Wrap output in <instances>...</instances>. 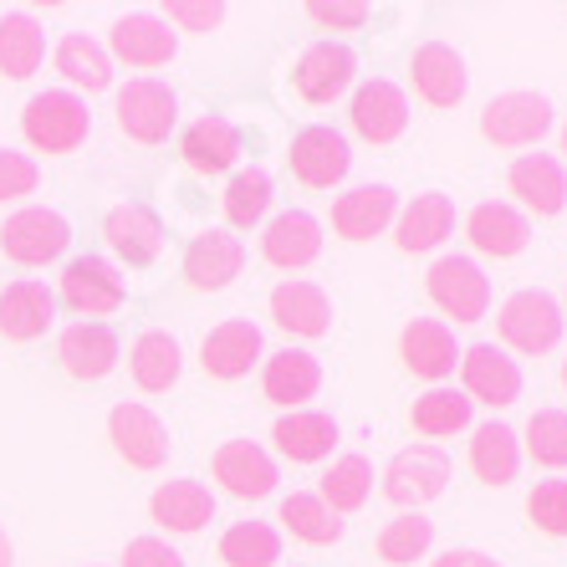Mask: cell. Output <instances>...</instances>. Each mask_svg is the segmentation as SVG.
Masks as SVG:
<instances>
[{"instance_id": "obj_1", "label": "cell", "mask_w": 567, "mask_h": 567, "mask_svg": "<svg viewBox=\"0 0 567 567\" xmlns=\"http://www.w3.org/2000/svg\"><path fill=\"white\" fill-rule=\"evenodd\" d=\"M87 128H93V113L78 93H37L21 113V133L41 154H72V148H82Z\"/></svg>"}, {"instance_id": "obj_2", "label": "cell", "mask_w": 567, "mask_h": 567, "mask_svg": "<svg viewBox=\"0 0 567 567\" xmlns=\"http://www.w3.org/2000/svg\"><path fill=\"white\" fill-rule=\"evenodd\" d=\"M563 307H557V297H547V291H516L512 302L502 307V317H496V332H502V343L516 348V353H553L557 343H563Z\"/></svg>"}, {"instance_id": "obj_3", "label": "cell", "mask_w": 567, "mask_h": 567, "mask_svg": "<svg viewBox=\"0 0 567 567\" xmlns=\"http://www.w3.org/2000/svg\"><path fill=\"white\" fill-rule=\"evenodd\" d=\"M450 481V455L440 445H410L383 465V496L404 512H420L424 502H435Z\"/></svg>"}, {"instance_id": "obj_4", "label": "cell", "mask_w": 567, "mask_h": 567, "mask_svg": "<svg viewBox=\"0 0 567 567\" xmlns=\"http://www.w3.org/2000/svg\"><path fill=\"white\" fill-rule=\"evenodd\" d=\"M481 133L496 148H532L553 133V103L542 93H502L481 113Z\"/></svg>"}, {"instance_id": "obj_5", "label": "cell", "mask_w": 567, "mask_h": 567, "mask_svg": "<svg viewBox=\"0 0 567 567\" xmlns=\"http://www.w3.org/2000/svg\"><path fill=\"white\" fill-rule=\"evenodd\" d=\"M424 287H430V302L455 322H481L491 312V281L481 277V266L471 256H440Z\"/></svg>"}, {"instance_id": "obj_6", "label": "cell", "mask_w": 567, "mask_h": 567, "mask_svg": "<svg viewBox=\"0 0 567 567\" xmlns=\"http://www.w3.org/2000/svg\"><path fill=\"white\" fill-rule=\"evenodd\" d=\"M118 128L128 133L133 144H164L179 123V97L154 78H133L128 87H118Z\"/></svg>"}, {"instance_id": "obj_7", "label": "cell", "mask_w": 567, "mask_h": 567, "mask_svg": "<svg viewBox=\"0 0 567 567\" xmlns=\"http://www.w3.org/2000/svg\"><path fill=\"white\" fill-rule=\"evenodd\" d=\"M72 246V225L56 210H21L0 225V251L16 266H47Z\"/></svg>"}, {"instance_id": "obj_8", "label": "cell", "mask_w": 567, "mask_h": 567, "mask_svg": "<svg viewBox=\"0 0 567 567\" xmlns=\"http://www.w3.org/2000/svg\"><path fill=\"white\" fill-rule=\"evenodd\" d=\"M107 435H113V450H118L133 471H158V465L169 461V430L144 404H118V410L107 414Z\"/></svg>"}, {"instance_id": "obj_9", "label": "cell", "mask_w": 567, "mask_h": 567, "mask_svg": "<svg viewBox=\"0 0 567 567\" xmlns=\"http://www.w3.org/2000/svg\"><path fill=\"white\" fill-rule=\"evenodd\" d=\"M461 379H465V399L471 404H491L506 410L522 399V369L502 353L496 343H475L461 353Z\"/></svg>"}, {"instance_id": "obj_10", "label": "cell", "mask_w": 567, "mask_h": 567, "mask_svg": "<svg viewBox=\"0 0 567 567\" xmlns=\"http://www.w3.org/2000/svg\"><path fill=\"white\" fill-rule=\"evenodd\" d=\"M287 158H291V174H297L307 189H332L348 174V164H353L348 138L338 128H328V123H312V128L297 133Z\"/></svg>"}, {"instance_id": "obj_11", "label": "cell", "mask_w": 567, "mask_h": 567, "mask_svg": "<svg viewBox=\"0 0 567 567\" xmlns=\"http://www.w3.org/2000/svg\"><path fill=\"white\" fill-rule=\"evenodd\" d=\"M353 72H358V56L348 52L343 41H317L291 66V87L307 103H332V97H343L353 87Z\"/></svg>"}, {"instance_id": "obj_12", "label": "cell", "mask_w": 567, "mask_h": 567, "mask_svg": "<svg viewBox=\"0 0 567 567\" xmlns=\"http://www.w3.org/2000/svg\"><path fill=\"white\" fill-rule=\"evenodd\" d=\"M410 82L430 107H455V103H465L471 72H465V56L455 52V47H445V41H424L420 52L410 56Z\"/></svg>"}, {"instance_id": "obj_13", "label": "cell", "mask_w": 567, "mask_h": 567, "mask_svg": "<svg viewBox=\"0 0 567 567\" xmlns=\"http://www.w3.org/2000/svg\"><path fill=\"white\" fill-rule=\"evenodd\" d=\"M123 297H128V287H123V277L103 261V256H78V261H66L62 302L72 307V312L107 317V312H118L123 307Z\"/></svg>"}, {"instance_id": "obj_14", "label": "cell", "mask_w": 567, "mask_h": 567, "mask_svg": "<svg viewBox=\"0 0 567 567\" xmlns=\"http://www.w3.org/2000/svg\"><path fill=\"white\" fill-rule=\"evenodd\" d=\"M215 481L240 502H266L277 491V461L256 440H230L215 450Z\"/></svg>"}, {"instance_id": "obj_15", "label": "cell", "mask_w": 567, "mask_h": 567, "mask_svg": "<svg viewBox=\"0 0 567 567\" xmlns=\"http://www.w3.org/2000/svg\"><path fill=\"white\" fill-rule=\"evenodd\" d=\"M103 236H107V246H113V256L128 266H154L158 256H164V220H158L148 205H138V199L107 210Z\"/></svg>"}, {"instance_id": "obj_16", "label": "cell", "mask_w": 567, "mask_h": 567, "mask_svg": "<svg viewBox=\"0 0 567 567\" xmlns=\"http://www.w3.org/2000/svg\"><path fill=\"white\" fill-rule=\"evenodd\" d=\"M174 52H179V31L154 11H133L113 27V52L107 56H118L128 66H169Z\"/></svg>"}, {"instance_id": "obj_17", "label": "cell", "mask_w": 567, "mask_h": 567, "mask_svg": "<svg viewBox=\"0 0 567 567\" xmlns=\"http://www.w3.org/2000/svg\"><path fill=\"white\" fill-rule=\"evenodd\" d=\"M348 118H353V128L369 138V144H394L399 133L410 128V103H404V93H399L394 82H363L353 93V103H348Z\"/></svg>"}, {"instance_id": "obj_18", "label": "cell", "mask_w": 567, "mask_h": 567, "mask_svg": "<svg viewBox=\"0 0 567 567\" xmlns=\"http://www.w3.org/2000/svg\"><path fill=\"white\" fill-rule=\"evenodd\" d=\"M240 266H246L240 236H230V230H205V236L189 240V251H185V281L195 291H225L240 277Z\"/></svg>"}, {"instance_id": "obj_19", "label": "cell", "mask_w": 567, "mask_h": 567, "mask_svg": "<svg viewBox=\"0 0 567 567\" xmlns=\"http://www.w3.org/2000/svg\"><path fill=\"white\" fill-rule=\"evenodd\" d=\"M399 215V195L389 185H358L348 195H338L332 205V230L343 240H373L383 236Z\"/></svg>"}, {"instance_id": "obj_20", "label": "cell", "mask_w": 567, "mask_h": 567, "mask_svg": "<svg viewBox=\"0 0 567 567\" xmlns=\"http://www.w3.org/2000/svg\"><path fill=\"white\" fill-rule=\"evenodd\" d=\"M465 236H471V246L481 256H496V261H506V256H522L532 240V220L522 210H512V205H502V199H486V205H475L471 220H465Z\"/></svg>"}, {"instance_id": "obj_21", "label": "cell", "mask_w": 567, "mask_h": 567, "mask_svg": "<svg viewBox=\"0 0 567 567\" xmlns=\"http://www.w3.org/2000/svg\"><path fill=\"white\" fill-rule=\"evenodd\" d=\"M256 358H261V328L256 322H220V328L205 338V348H199V363H205V373L220 383H236L246 379V373L256 369Z\"/></svg>"}, {"instance_id": "obj_22", "label": "cell", "mask_w": 567, "mask_h": 567, "mask_svg": "<svg viewBox=\"0 0 567 567\" xmlns=\"http://www.w3.org/2000/svg\"><path fill=\"white\" fill-rule=\"evenodd\" d=\"M261 256L281 271H302L322 256V225L307 210H281L277 220L261 230Z\"/></svg>"}, {"instance_id": "obj_23", "label": "cell", "mask_w": 567, "mask_h": 567, "mask_svg": "<svg viewBox=\"0 0 567 567\" xmlns=\"http://www.w3.org/2000/svg\"><path fill=\"white\" fill-rule=\"evenodd\" d=\"M56 358H62V369L72 373V379H82V383L107 379L113 363H118V332L107 328V322H78V328L62 332Z\"/></svg>"}, {"instance_id": "obj_24", "label": "cell", "mask_w": 567, "mask_h": 567, "mask_svg": "<svg viewBox=\"0 0 567 567\" xmlns=\"http://www.w3.org/2000/svg\"><path fill=\"white\" fill-rule=\"evenodd\" d=\"M399 353H404L410 373H420V379H430V383L450 379L455 363H461L455 332H450L445 322H435V317H414L410 328H404V338H399Z\"/></svg>"}, {"instance_id": "obj_25", "label": "cell", "mask_w": 567, "mask_h": 567, "mask_svg": "<svg viewBox=\"0 0 567 567\" xmlns=\"http://www.w3.org/2000/svg\"><path fill=\"white\" fill-rule=\"evenodd\" d=\"M506 185L532 215H557L567 205V169L553 154H522L506 174Z\"/></svg>"}, {"instance_id": "obj_26", "label": "cell", "mask_w": 567, "mask_h": 567, "mask_svg": "<svg viewBox=\"0 0 567 567\" xmlns=\"http://www.w3.org/2000/svg\"><path fill=\"white\" fill-rule=\"evenodd\" d=\"M271 317L291 338H322L332 328V302L317 281H281L271 291Z\"/></svg>"}, {"instance_id": "obj_27", "label": "cell", "mask_w": 567, "mask_h": 567, "mask_svg": "<svg viewBox=\"0 0 567 567\" xmlns=\"http://www.w3.org/2000/svg\"><path fill=\"white\" fill-rule=\"evenodd\" d=\"M179 154H185V164L195 174H225L240 154V128L230 118H220V113H205V118H195L185 128Z\"/></svg>"}, {"instance_id": "obj_28", "label": "cell", "mask_w": 567, "mask_h": 567, "mask_svg": "<svg viewBox=\"0 0 567 567\" xmlns=\"http://www.w3.org/2000/svg\"><path fill=\"white\" fill-rule=\"evenodd\" d=\"M261 389L271 404L281 410H302L307 399L322 389V363L302 348H287V353H271L266 358V373H261Z\"/></svg>"}, {"instance_id": "obj_29", "label": "cell", "mask_w": 567, "mask_h": 567, "mask_svg": "<svg viewBox=\"0 0 567 567\" xmlns=\"http://www.w3.org/2000/svg\"><path fill=\"white\" fill-rule=\"evenodd\" d=\"M52 317H56V302L41 281H11L0 291V338H11V343L41 338L52 328Z\"/></svg>"}, {"instance_id": "obj_30", "label": "cell", "mask_w": 567, "mask_h": 567, "mask_svg": "<svg viewBox=\"0 0 567 567\" xmlns=\"http://www.w3.org/2000/svg\"><path fill=\"white\" fill-rule=\"evenodd\" d=\"M271 440H277V450L297 465L328 461L332 450H338V420H332V414H317V410H291L277 420Z\"/></svg>"}, {"instance_id": "obj_31", "label": "cell", "mask_w": 567, "mask_h": 567, "mask_svg": "<svg viewBox=\"0 0 567 567\" xmlns=\"http://www.w3.org/2000/svg\"><path fill=\"white\" fill-rule=\"evenodd\" d=\"M471 471L486 481V486H512L516 471H522V445H516L512 424H475L471 435Z\"/></svg>"}, {"instance_id": "obj_32", "label": "cell", "mask_w": 567, "mask_h": 567, "mask_svg": "<svg viewBox=\"0 0 567 567\" xmlns=\"http://www.w3.org/2000/svg\"><path fill=\"white\" fill-rule=\"evenodd\" d=\"M158 527L169 532H199L205 522H215V496L199 481H164L154 491V502H148Z\"/></svg>"}, {"instance_id": "obj_33", "label": "cell", "mask_w": 567, "mask_h": 567, "mask_svg": "<svg viewBox=\"0 0 567 567\" xmlns=\"http://www.w3.org/2000/svg\"><path fill=\"white\" fill-rule=\"evenodd\" d=\"M277 522L297 542H307V547H332L343 537V516L332 512L322 496H312V491H291L287 502L277 506Z\"/></svg>"}, {"instance_id": "obj_34", "label": "cell", "mask_w": 567, "mask_h": 567, "mask_svg": "<svg viewBox=\"0 0 567 567\" xmlns=\"http://www.w3.org/2000/svg\"><path fill=\"white\" fill-rule=\"evenodd\" d=\"M56 72H62L72 87H82V93H103V87H113V56H107L103 41L82 37V31H72V37L56 41Z\"/></svg>"}, {"instance_id": "obj_35", "label": "cell", "mask_w": 567, "mask_h": 567, "mask_svg": "<svg viewBox=\"0 0 567 567\" xmlns=\"http://www.w3.org/2000/svg\"><path fill=\"white\" fill-rule=\"evenodd\" d=\"M450 230H455L450 195H414L410 210L399 215V251H435Z\"/></svg>"}, {"instance_id": "obj_36", "label": "cell", "mask_w": 567, "mask_h": 567, "mask_svg": "<svg viewBox=\"0 0 567 567\" xmlns=\"http://www.w3.org/2000/svg\"><path fill=\"white\" fill-rule=\"evenodd\" d=\"M41 56H47V37H41L37 16H27V11L0 16V72L27 82L41 66Z\"/></svg>"}, {"instance_id": "obj_37", "label": "cell", "mask_w": 567, "mask_h": 567, "mask_svg": "<svg viewBox=\"0 0 567 567\" xmlns=\"http://www.w3.org/2000/svg\"><path fill=\"white\" fill-rule=\"evenodd\" d=\"M133 383L144 389V394H164L179 383V369H185V353L174 343L169 332H144L138 343H133Z\"/></svg>"}, {"instance_id": "obj_38", "label": "cell", "mask_w": 567, "mask_h": 567, "mask_svg": "<svg viewBox=\"0 0 567 567\" xmlns=\"http://www.w3.org/2000/svg\"><path fill=\"white\" fill-rule=\"evenodd\" d=\"M471 399L455 394V389H430V394L414 399V430L430 440H450V435H461V430H471Z\"/></svg>"}, {"instance_id": "obj_39", "label": "cell", "mask_w": 567, "mask_h": 567, "mask_svg": "<svg viewBox=\"0 0 567 567\" xmlns=\"http://www.w3.org/2000/svg\"><path fill=\"white\" fill-rule=\"evenodd\" d=\"M220 563L225 567H271L281 563V532L266 522H236L220 537Z\"/></svg>"}, {"instance_id": "obj_40", "label": "cell", "mask_w": 567, "mask_h": 567, "mask_svg": "<svg viewBox=\"0 0 567 567\" xmlns=\"http://www.w3.org/2000/svg\"><path fill=\"white\" fill-rule=\"evenodd\" d=\"M430 547H435V522H430V516H420V512H404L399 522H389V527L379 532V557L389 567L420 563Z\"/></svg>"}, {"instance_id": "obj_41", "label": "cell", "mask_w": 567, "mask_h": 567, "mask_svg": "<svg viewBox=\"0 0 567 567\" xmlns=\"http://www.w3.org/2000/svg\"><path fill=\"white\" fill-rule=\"evenodd\" d=\"M369 491H373V465L363 461V455H343V461H332V471L322 475V491H317V496L343 516L369 502Z\"/></svg>"}, {"instance_id": "obj_42", "label": "cell", "mask_w": 567, "mask_h": 567, "mask_svg": "<svg viewBox=\"0 0 567 567\" xmlns=\"http://www.w3.org/2000/svg\"><path fill=\"white\" fill-rule=\"evenodd\" d=\"M266 210H271V174L266 169L230 174V185H225V220L236 230H251Z\"/></svg>"}, {"instance_id": "obj_43", "label": "cell", "mask_w": 567, "mask_h": 567, "mask_svg": "<svg viewBox=\"0 0 567 567\" xmlns=\"http://www.w3.org/2000/svg\"><path fill=\"white\" fill-rule=\"evenodd\" d=\"M527 455L547 471L567 465V410H537L527 420Z\"/></svg>"}, {"instance_id": "obj_44", "label": "cell", "mask_w": 567, "mask_h": 567, "mask_svg": "<svg viewBox=\"0 0 567 567\" xmlns=\"http://www.w3.org/2000/svg\"><path fill=\"white\" fill-rule=\"evenodd\" d=\"M527 516L547 537H567V481H537L527 496Z\"/></svg>"}, {"instance_id": "obj_45", "label": "cell", "mask_w": 567, "mask_h": 567, "mask_svg": "<svg viewBox=\"0 0 567 567\" xmlns=\"http://www.w3.org/2000/svg\"><path fill=\"white\" fill-rule=\"evenodd\" d=\"M174 31H215L225 21L220 0H169V16H164Z\"/></svg>"}, {"instance_id": "obj_46", "label": "cell", "mask_w": 567, "mask_h": 567, "mask_svg": "<svg viewBox=\"0 0 567 567\" xmlns=\"http://www.w3.org/2000/svg\"><path fill=\"white\" fill-rule=\"evenodd\" d=\"M307 16H312L317 27H328V31H358L373 11L363 6V0H312Z\"/></svg>"}, {"instance_id": "obj_47", "label": "cell", "mask_w": 567, "mask_h": 567, "mask_svg": "<svg viewBox=\"0 0 567 567\" xmlns=\"http://www.w3.org/2000/svg\"><path fill=\"white\" fill-rule=\"evenodd\" d=\"M31 189H37V164L16 148H0V205L31 195Z\"/></svg>"}, {"instance_id": "obj_48", "label": "cell", "mask_w": 567, "mask_h": 567, "mask_svg": "<svg viewBox=\"0 0 567 567\" xmlns=\"http://www.w3.org/2000/svg\"><path fill=\"white\" fill-rule=\"evenodd\" d=\"M123 567H185V557L158 537H133L123 547Z\"/></svg>"}, {"instance_id": "obj_49", "label": "cell", "mask_w": 567, "mask_h": 567, "mask_svg": "<svg viewBox=\"0 0 567 567\" xmlns=\"http://www.w3.org/2000/svg\"><path fill=\"white\" fill-rule=\"evenodd\" d=\"M430 567H502V563L486 553H471V547H450V553H440Z\"/></svg>"}, {"instance_id": "obj_50", "label": "cell", "mask_w": 567, "mask_h": 567, "mask_svg": "<svg viewBox=\"0 0 567 567\" xmlns=\"http://www.w3.org/2000/svg\"><path fill=\"white\" fill-rule=\"evenodd\" d=\"M11 557H16V553H11V537L0 532V567H11Z\"/></svg>"}, {"instance_id": "obj_51", "label": "cell", "mask_w": 567, "mask_h": 567, "mask_svg": "<svg viewBox=\"0 0 567 567\" xmlns=\"http://www.w3.org/2000/svg\"><path fill=\"white\" fill-rule=\"evenodd\" d=\"M563 154H567V128H563Z\"/></svg>"}, {"instance_id": "obj_52", "label": "cell", "mask_w": 567, "mask_h": 567, "mask_svg": "<svg viewBox=\"0 0 567 567\" xmlns=\"http://www.w3.org/2000/svg\"><path fill=\"white\" fill-rule=\"evenodd\" d=\"M563 383H567V363H563Z\"/></svg>"}]
</instances>
